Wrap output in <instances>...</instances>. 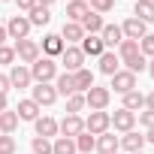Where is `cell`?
<instances>
[{
	"mask_svg": "<svg viewBox=\"0 0 154 154\" xmlns=\"http://www.w3.org/2000/svg\"><path fill=\"white\" fill-rule=\"evenodd\" d=\"M118 60H121L133 75L148 66V57L139 51V42H133V39H121V45H118Z\"/></svg>",
	"mask_w": 154,
	"mask_h": 154,
	"instance_id": "cell-1",
	"label": "cell"
},
{
	"mask_svg": "<svg viewBox=\"0 0 154 154\" xmlns=\"http://www.w3.org/2000/svg\"><path fill=\"white\" fill-rule=\"evenodd\" d=\"M30 79H33V85L54 82V79H57V63H54L51 57H42V54H39V60L30 63Z\"/></svg>",
	"mask_w": 154,
	"mask_h": 154,
	"instance_id": "cell-2",
	"label": "cell"
},
{
	"mask_svg": "<svg viewBox=\"0 0 154 154\" xmlns=\"http://www.w3.org/2000/svg\"><path fill=\"white\" fill-rule=\"evenodd\" d=\"M12 48H15V60H18V63H24V66H30V63H33V60H39V54H42V51H39V42H36V39H30V36H27V39H18Z\"/></svg>",
	"mask_w": 154,
	"mask_h": 154,
	"instance_id": "cell-3",
	"label": "cell"
},
{
	"mask_svg": "<svg viewBox=\"0 0 154 154\" xmlns=\"http://www.w3.org/2000/svg\"><path fill=\"white\" fill-rule=\"evenodd\" d=\"M109 100H112V91H109V88L94 85V88H88V91H85V106H88L91 112H106Z\"/></svg>",
	"mask_w": 154,
	"mask_h": 154,
	"instance_id": "cell-4",
	"label": "cell"
},
{
	"mask_svg": "<svg viewBox=\"0 0 154 154\" xmlns=\"http://www.w3.org/2000/svg\"><path fill=\"white\" fill-rule=\"evenodd\" d=\"M112 79V85H109V91H115V94H130V91H136V75L130 72V69H118L115 75H109Z\"/></svg>",
	"mask_w": 154,
	"mask_h": 154,
	"instance_id": "cell-5",
	"label": "cell"
},
{
	"mask_svg": "<svg viewBox=\"0 0 154 154\" xmlns=\"http://www.w3.org/2000/svg\"><path fill=\"white\" fill-rule=\"evenodd\" d=\"M3 27H6V36H9V39H15V42L30 36V21H27V15H12Z\"/></svg>",
	"mask_w": 154,
	"mask_h": 154,
	"instance_id": "cell-6",
	"label": "cell"
},
{
	"mask_svg": "<svg viewBox=\"0 0 154 154\" xmlns=\"http://www.w3.org/2000/svg\"><path fill=\"white\" fill-rule=\"evenodd\" d=\"M60 63H63V72H75V69H82L85 66V54L79 45H66L60 51Z\"/></svg>",
	"mask_w": 154,
	"mask_h": 154,
	"instance_id": "cell-7",
	"label": "cell"
},
{
	"mask_svg": "<svg viewBox=\"0 0 154 154\" xmlns=\"http://www.w3.org/2000/svg\"><path fill=\"white\" fill-rule=\"evenodd\" d=\"M57 133L66 136V139H75L79 133H85V121H82V115H63V118L57 121Z\"/></svg>",
	"mask_w": 154,
	"mask_h": 154,
	"instance_id": "cell-8",
	"label": "cell"
},
{
	"mask_svg": "<svg viewBox=\"0 0 154 154\" xmlns=\"http://www.w3.org/2000/svg\"><path fill=\"white\" fill-rule=\"evenodd\" d=\"M30 91H33V94H30V100H33L39 109H42V106H54V103H57V91H54V85H51V82H45V85H33Z\"/></svg>",
	"mask_w": 154,
	"mask_h": 154,
	"instance_id": "cell-9",
	"label": "cell"
},
{
	"mask_svg": "<svg viewBox=\"0 0 154 154\" xmlns=\"http://www.w3.org/2000/svg\"><path fill=\"white\" fill-rule=\"evenodd\" d=\"M109 127H112V118H109V112H91V115L85 118V130H88V133H94V136H103V133H109Z\"/></svg>",
	"mask_w": 154,
	"mask_h": 154,
	"instance_id": "cell-10",
	"label": "cell"
},
{
	"mask_svg": "<svg viewBox=\"0 0 154 154\" xmlns=\"http://www.w3.org/2000/svg\"><path fill=\"white\" fill-rule=\"evenodd\" d=\"M66 48V42L60 39V33H45L42 36V45H39V51H42V57H60V51Z\"/></svg>",
	"mask_w": 154,
	"mask_h": 154,
	"instance_id": "cell-11",
	"label": "cell"
},
{
	"mask_svg": "<svg viewBox=\"0 0 154 154\" xmlns=\"http://www.w3.org/2000/svg\"><path fill=\"white\" fill-rule=\"evenodd\" d=\"M121 33H124V39H133V42H139V39L148 33V24L130 15V18H124V24H121Z\"/></svg>",
	"mask_w": 154,
	"mask_h": 154,
	"instance_id": "cell-12",
	"label": "cell"
},
{
	"mask_svg": "<svg viewBox=\"0 0 154 154\" xmlns=\"http://www.w3.org/2000/svg\"><path fill=\"white\" fill-rule=\"evenodd\" d=\"M142 148H145V136H139L136 130L118 136V151H124V154H136V151H142Z\"/></svg>",
	"mask_w": 154,
	"mask_h": 154,
	"instance_id": "cell-13",
	"label": "cell"
},
{
	"mask_svg": "<svg viewBox=\"0 0 154 154\" xmlns=\"http://www.w3.org/2000/svg\"><path fill=\"white\" fill-rule=\"evenodd\" d=\"M6 75H9V85H12V88H30V85H33L30 66H24V63H12V69H9Z\"/></svg>",
	"mask_w": 154,
	"mask_h": 154,
	"instance_id": "cell-14",
	"label": "cell"
},
{
	"mask_svg": "<svg viewBox=\"0 0 154 154\" xmlns=\"http://www.w3.org/2000/svg\"><path fill=\"white\" fill-rule=\"evenodd\" d=\"M79 48H82V54H85V57H100V54L106 51V45H103L100 33H85V39L79 42Z\"/></svg>",
	"mask_w": 154,
	"mask_h": 154,
	"instance_id": "cell-15",
	"label": "cell"
},
{
	"mask_svg": "<svg viewBox=\"0 0 154 154\" xmlns=\"http://www.w3.org/2000/svg\"><path fill=\"white\" fill-rule=\"evenodd\" d=\"M109 118H112V127H115L118 133H130V130L136 127V112H127V109H118V112H112Z\"/></svg>",
	"mask_w": 154,
	"mask_h": 154,
	"instance_id": "cell-16",
	"label": "cell"
},
{
	"mask_svg": "<svg viewBox=\"0 0 154 154\" xmlns=\"http://www.w3.org/2000/svg\"><path fill=\"white\" fill-rule=\"evenodd\" d=\"M33 130H36V136H42V139H57V121H54L51 115H39V118L33 121Z\"/></svg>",
	"mask_w": 154,
	"mask_h": 154,
	"instance_id": "cell-17",
	"label": "cell"
},
{
	"mask_svg": "<svg viewBox=\"0 0 154 154\" xmlns=\"http://www.w3.org/2000/svg\"><path fill=\"white\" fill-rule=\"evenodd\" d=\"M100 39H103L106 51H112L115 45H121V39H124V33H121V24H103V30H100Z\"/></svg>",
	"mask_w": 154,
	"mask_h": 154,
	"instance_id": "cell-18",
	"label": "cell"
},
{
	"mask_svg": "<svg viewBox=\"0 0 154 154\" xmlns=\"http://www.w3.org/2000/svg\"><path fill=\"white\" fill-rule=\"evenodd\" d=\"M60 39H63L66 45H79V42L85 39L82 24H75V21H63V27H60Z\"/></svg>",
	"mask_w": 154,
	"mask_h": 154,
	"instance_id": "cell-19",
	"label": "cell"
},
{
	"mask_svg": "<svg viewBox=\"0 0 154 154\" xmlns=\"http://www.w3.org/2000/svg\"><path fill=\"white\" fill-rule=\"evenodd\" d=\"M39 106L33 103V100H18V106H15V115H18V121H36L39 118Z\"/></svg>",
	"mask_w": 154,
	"mask_h": 154,
	"instance_id": "cell-20",
	"label": "cell"
},
{
	"mask_svg": "<svg viewBox=\"0 0 154 154\" xmlns=\"http://www.w3.org/2000/svg\"><path fill=\"white\" fill-rule=\"evenodd\" d=\"M133 18L151 24L154 21V3H151V0H133Z\"/></svg>",
	"mask_w": 154,
	"mask_h": 154,
	"instance_id": "cell-21",
	"label": "cell"
},
{
	"mask_svg": "<svg viewBox=\"0 0 154 154\" xmlns=\"http://www.w3.org/2000/svg\"><path fill=\"white\" fill-rule=\"evenodd\" d=\"M72 85H75V94H85L88 88H94V72L85 69V66L75 69V72H72Z\"/></svg>",
	"mask_w": 154,
	"mask_h": 154,
	"instance_id": "cell-22",
	"label": "cell"
},
{
	"mask_svg": "<svg viewBox=\"0 0 154 154\" xmlns=\"http://www.w3.org/2000/svg\"><path fill=\"white\" fill-rule=\"evenodd\" d=\"M88 12H91V6L85 3V0H69V3H66V21H75V24H79Z\"/></svg>",
	"mask_w": 154,
	"mask_h": 154,
	"instance_id": "cell-23",
	"label": "cell"
},
{
	"mask_svg": "<svg viewBox=\"0 0 154 154\" xmlns=\"http://www.w3.org/2000/svg\"><path fill=\"white\" fill-rule=\"evenodd\" d=\"M27 21H30V27H45V24L51 21V9H48V6H39V3H36V6H33V9L27 12Z\"/></svg>",
	"mask_w": 154,
	"mask_h": 154,
	"instance_id": "cell-24",
	"label": "cell"
},
{
	"mask_svg": "<svg viewBox=\"0 0 154 154\" xmlns=\"http://www.w3.org/2000/svg\"><path fill=\"white\" fill-rule=\"evenodd\" d=\"M97 60H100V72H103V75H115V72L121 69V60H118L115 51H103Z\"/></svg>",
	"mask_w": 154,
	"mask_h": 154,
	"instance_id": "cell-25",
	"label": "cell"
},
{
	"mask_svg": "<svg viewBox=\"0 0 154 154\" xmlns=\"http://www.w3.org/2000/svg\"><path fill=\"white\" fill-rule=\"evenodd\" d=\"M18 115H15V109H6V112H0V133H6V136H12L15 130H18Z\"/></svg>",
	"mask_w": 154,
	"mask_h": 154,
	"instance_id": "cell-26",
	"label": "cell"
},
{
	"mask_svg": "<svg viewBox=\"0 0 154 154\" xmlns=\"http://www.w3.org/2000/svg\"><path fill=\"white\" fill-rule=\"evenodd\" d=\"M121 109H127V112H139V109H145V94H142L139 88H136V91H130V94H124Z\"/></svg>",
	"mask_w": 154,
	"mask_h": 154,
	"instance_id": "cell-27",
	"label": "cell"
},
{
	"mask_svg": "<svg viewBox=\"0 0 154 154\" xmlns=\"http://www.w3.org/2000/svg\"><path fill=\"white\" fill-rule=\"evenodd\" d=\"M94 151H100V154H115V151H118V136H115V133H103V136H97Z\"/></svg>",
	"mask_w": 154,
	"mask_h": 154,
	"instance_id": "cell-28",
	"label": "cell"
},
{
	"mask_svg": "<svg viewBox=\"0 0 154 154\" xmlns=\"http://www.w3.org/2000/svg\"><path fill=\"white\" fill-rule=\"evenodd\" d=\"M54 91H57V97H60V94H63V97L75 94V85H72V72H57V79H54Z\"/></svg>",
	"mask_w": 154,
	"mask_h": 154,
	"instance_id": "cell-29",
	"label": "cell"
},
{
	"mask_svg": "<svg viewBox=\"0 0 154 154\" xmlns=\"http://www.w3.org/2000/svg\"><path fill=\"white\" fill-rule=\"evenodd\" d=\"M51 154H79L75 151V139H66V136L51 139Z\"/></svg>",
	"mask_w": 154,
	"mask_h": 154,
	"instance_id": "cell-30",
	"label": "cell"
},
{
	"mask_svg": "<svg viewBox=\"0 0 154 154\" xmlns=\"http://www.w3.org/2000/svg\"><path fill=\"white\" fill-rule=\"evenodd\" d=\"M79 24H82V30H85V33H100L106 21H103V15H97V12H88V15H85Z\"/></svg>",
	"mask_w": 154,
	"mask_h": 154,
	"instance_id": "cell-31",
	"label": "cell"
},
{
	"mask_svg": "<svg viewBox=\"0 0 154 154\" xmlns=\"http://www.w3.org/2000/svg\"><path fill=\"white\" fill-rule=\"evenodd\" d=\"M94 145H97V136L94 133H79V136H75V151H79V154H91L94 151Z\"/></svg>",
	"mask_w": 154,
	"mask_h": 154,
	"instance_id": "cell-32",
	"label": "cell"
},
{
	"mask_svg": "<svg viewBox=\"0 0 154 154\" xmlns=\"http://www.w3.org/2000/svg\"><path fill=\"white\" fill-rule=\"evenodd\" d=\"M85 109V94H69L66 97V115H79Z\"/></svg>",
	"mask_w": 154,
	"mask_h": 154,
	"instance_id": "cell-33",
	"label": "cell"
},
{
	"mask_svg": "<svg viewBox=\"0 0 154 154\" xmlns=\"http://www.w3.org/2000/svg\"><path fill=\"white\" fill-rule=\"evenodd\" d=\"M30 154H51V139L33 136V139H30Z\"/></svg>",
	"mask_w": 154,
	"mask_h": 154,
	"instance_id": "cell-34",
	"label": "cell"
},
{
	"mask_svg": "<svg viewBox=\"0 0 154 154\" xmlns=\"http://www.w3.org/2000/svg\"><path fill=\"white\" fill-rule=\"evenodd\" d=\"M88 6H91V12L106 15V12H112V9H115V0H88Z\"/></svg>",
	"mask_w": 154,
	"mask_h": 154,
	"instance_id": "cell-35",
	"label": "cell"
},
{
	"mask_svg": "<svg viewBox=\"0 0 154 154\" xmlns=\"http://www.w3.org/2000/svg\"><path fill=\"white\" fill-rule=\"evenodd\" d=\"M15 151H18V142H15V136L0 133V154H15Z\"/></svg>",
	"mask_w": 154,
	"mask_h": 154,
	"instance_id": "cell-36",
	"label": "cell"
},
{
	"mask_svg": "<svg viewBox=\"0 0 154 154\" xmlns=\"http://www.w3.org/2000/svg\"><path fill=\"white\" fill-rule=\"evenodd\" d=\"M139 51H142L145 57H154V33H145V36L139 39Z\"/></svg>",
	"mask_w": 154,
	"mask_h": 154,
	"instance_id": "cell-37",
	"label": "cell"
},
{
	"mask_svg": "<svg viewBox=\"0 0 154 154\" xmlns=\"http://www.w3.org/2000/svg\"><path fill=\"white\" fill-rule=\"evenodd\" d=\"M15 63V48L12 45H0V66H12Z\"/></svg>",
	"mask_w": 154,
	"mask_h": 154,
	"instance_id": "cell-38",
	"label": "cell"
},
{
	"mask_svg": "<svg viewBox=\"0 0 154 154\" xmlns=\"http://www.w3.org/2000/svg\"><path fill=\"white\" fill-rule=\"evenodd\" d=\"M136 121H139L145 130H151V127H154V109H145V112H139V115H136Z\"/></svg>",
	"mask_w": 154,
	"mask_h": 154,
	"instance_id": "cell-39",
	"label": "cell"
},
{
	"mask_svg": "<svg viewBox=\"0 0 154 154\" xmlns=\"http://www.w3.org/2000/svg\"><path fill=\"white\" fill-rule=\"evenodd\" d=\"M9 88H12V85H9V75L0 72V94H9Z\"/></svg>",
	"mask_w": 154,
	"mask_h": 154,
	"instance_id": "cell-40",
	"label": "cell"
},
{
	"mask_svg": "<svg viewBox=\"0 0 154 154\" xmlns=\"http://www.w3.org/2000/svg\"><path fill=\"white\" fill-rule=\"evenodd\" d=\"M15 3H18V9H24V12H30V9L36 6V0H15Z\"/></svg>",
	"mask_w": 154,
	"mask_h": 154,
	"instance_id": "cell-41",
	"label": "cell"
},
{
	"mask_svg": "<svg viewBox=\"0 0 154 154\" xmlns=\"http://www.w3.org/2000/svg\"><path fill=\"white\" fill-rule=\"evenodd\" d=\"M145 109H154V91H151V94H145Z\"/></svg>",
	"mask_w": 154,
	"mask_h": 154,
	"instance_id": "cell-42",
	"label": "cell"
},
{
	"mask_svg": "<svg viewBox=\"0 0 154 154\" xmlns=\"http://www.w3.org/2000/svg\"><path fill=\"white\" fill-rule=\"evenodd\" d=\"M9 109V100H6V94H0V112H6Z\"/></svg>",
	"mask_w": 154,
	"mask_h": 154,
	"instance_id": "cell-43",
	"label": "cell"
},
{
	"mask_svg": "<svg viewBox=\"0 0 154 154\" xmlns=\"http://www.w3.org/2000/svg\"><path fill=\"white\" fill-rule=\"evenodd\" d=\"M6 39H9V36H6V27L0 24V45H6Z\"/></svg>",
	"mask_w": 154,
	"mask_h": 154,
	"instance_id": "cell-44",
	"label": "cell"
},
{
	"mask_svg": "<svg viewBox=\"0 0 154 154\" xmlns=\"http://www.w3.org/2000/svg\"><path fill=\"white\" fill-rule=\"evenodd\" d=\"M145 142H151V145H154V127H151V130H145Z\"/></svg>",
	"mask_w": 154,
	"mask_h": 154,
	"instance_id": "cell-45",
	"label": "cell"
},
{
	"mask_svg": "<svg viewBox=\"0 0 154 154\" xmlns=\"http://www.w3.org/2000/svg\"><path fill=\"white\" fill-rule=\"evenodd\" d=\"M148 72H151V79H154V57H148V66H145Z\"/></svg>",
	"mask_w": 154,
	"mask_h": 154,
	"instance_id": "cell-46",
	"label": "cell"
},
{
	"mask_svg": "<svg viewBox=\"0 0 154 154\" xmlns=\"http://www.w3.org/2000/svg\"><path fill=\"white\" fill-rule=\"evenodd\" d=\"M36 3H39V6H48V9H51V3H54V0H36Z\"/></svg>",
	"mask_w": 154,
	"mask_h": 154,
	"instance_id": "cell-47",
	"label": "cell"
},
{
	"mask_svg": "<svg viewBox=\"0 0 154 154\" xmlns=\"http://www.w3.org/2000/svg\"><path fill=\"white\" fill-rule=\"evenodd\" d=\"M0 3H9V0H0Z\"/></svg>",
	"mask_w": 154,
	"mask_h": 154,
	"instance_id": "cell-48",
	"label": "cell"
},
{
	"mask_svg": "<svg viewBox=\"0 0 154 154\" xmlns=\"http://www.w3.org/2000/svg\"><path fill=\"white\" fill-rule=\"evenodd\" d=\"M115 154H124V151H115Z\"/></svg>",
	"mask_w": 154,
	"mask_h": 154,
	"instance_id": "cell-49",
	"label": "cell"
},
{
	"mask_svg": "<svg viewBox=\"0 0 154 154\" xmlns=\"http://www.w3.org/2000/svg\"><path fill=\"white\" fill-rule=\"evenodd\" d=\"M136 154H145V151H136Z\"/></svg>",
	"mask_w": 154,
	"mask_h": 154,
	"instance_id": "cell-50",
	"label": "cell"
},
{
	"mask_svg": "<svg viewBox=\"0 0 154 154\" xmlns=\"http://www.w3.org/2000/svg\"><path fill=\"white\" fill-rule=\"evenodd\" d=\"M85 3H88V0H85Z\"/></svg>",
	"mask_w": 154,
	"mask_h": 154,
	"instance_id": "cell-51",
	"label": "cell"
},
{
	"mask_svg": "<svg viewBox=\"0 0 154 154\" xmlns=\"http://www.w3.org/2000/svg\"><path fill=\"white\" fill-rule=\"evenodd\" d=\"M66 3H69V0H66Z\"/></svg>",
	"mask_w": 154,
	"mask_h": 154,
	"instance_id": "cell-52",
	"label": "cell"
}]
</instances>
